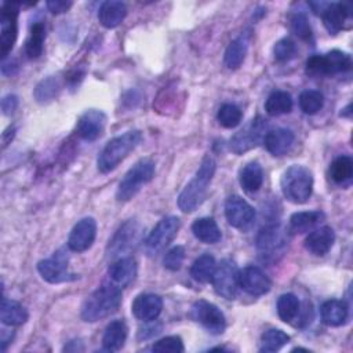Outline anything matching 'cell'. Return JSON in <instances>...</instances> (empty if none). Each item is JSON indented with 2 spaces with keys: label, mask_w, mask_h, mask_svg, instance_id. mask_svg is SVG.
Wrapping results in <instances>:
<instances>
[{
  "label": "cell",
  "mask_w": 353,
  "mask_h": 353,
  "mask_svg": "<svg viewBox=\"0 0 353 353\" xmlns=\"http://www.w3.org/2000/svg\"><path fill=\"white\" fill-rule=\"evenodd\" d=\"M320 316L324 324L330 327H339L347 320V305L339 299L325 301L320 307Z\"/></svg>",
  "instance_id": "4316f807"
},
{
  "label": "cell",
  "mask_w": 353,
  "mask_h": 353,
  "mask_svg": "<svg viewBox=\"0 0 353 353\" xmlns=\"http://www.w3.org/2000/svg\"><path fill=\"white\" fill-rule=\"evenodd\" d=\"M154 161L152 159L138 160L121 178L116 190L117 201H130L154 176Z\"/></svg>",
  "instance_id": "5b68a950"
},
{
  "label": "cell",
  "mask_w": 353,
  "mask_h": 353,
  "mask_svg": "<svg viewBox=\"0 0 353 353\" xmlns=\"http://www.w3.org/2000/svg\"><path fill=\"white\" fill-rule=\"evenodd\" d=\"M290 342V335L279 328L266 330L261 335V352H277Z\"/></svg>",
  "instance_id": "8d00e7d4"
},
{
  "label": "cell",
  "mask_w": 353,
  "mask_h": 353,
  "mask_svg": "<svg viewBox=\"0 0 353 353\" xmlns=\"http://www.w3.org/2000/svg\"><path fill=\"white\" fill-rule=\"evenodd\" d=\"M70 7H72V1H65V0H51V1H47V8L52 14H55V15L68 11Z\"/></svg>",
  "instance_id": "bcb514c9"
},
{
  "label": "cell",
  "mask_w": 353,
  "mask_h": 353,
  "mask_svg": "<svg viewBox=\"0 0 353 353\" xmlns=\"http://www.w3.org/2000/svg\"><path fill=\"white\" fill-rule=\"evenodd\" d=\"M296 52H298L296 44L290 37L280 39L273 47V57L277 62H288L296 55Z\"/></svg>",
  "instance_id": "60d3db41"
},
{
  "label": "cell",
  "mask_w": 353,
  "mask_h": 353,
  "mask_svg": "<svg viewBox=\"0 0 353 353\" xmlns=\"http://www.w3.org/2000/svg\"><path fill=\"white\" fill-rule=\"evenodd\" d=\"M106 127V114L98 109L85 110L77 120L76 131L84 141L98 139Z\"/></svg>",
  "instance_id": "ac0fdd59"
},
{
  "label": "cell",
  "mask_w": 353,
  "mask_h": 353,
  "mask_svg": "<svg viewBox=\"0 0 353 353\" xmlns=\"http://www.w3.org/2000/svg\"><path fill=\"white\" fill-rule=\"evenodd\" d=\"M325 215L323 211L313 210V211H299L294 212L290 216V232L292 233H306L313 230L324 221Z\"/></svg>",
  "instance_id": "484cf974"
},
{
  "label": "cell",
  "mask_w": 353,
  "mask_h": 353,
  "mask_svg": "<svg viewBox=\"0 0 353 353\" xmlns=\"http://www.w3.org/2000/svg\"><path fill=\"white\" fill-rule=\"evenodd\" d=\"M295 135L288 128H276L272 131H268L263 143L266 150L273 156H283L294 145Z\"/></svg>",
  "instance_id": "603a6c76"
},
{
  "label": "cell",
  "mask_w": 353,
  "mask_h": 353,
  "mask_svg": "<svg viewBox=\"0 0 353 353\" xmlns=\"http://www.w3.org/2000/svg\"><path fill=\"white\" fill-rule=\"evenodd\" d=\"M215 268H216L215 258L210 254H203L197 259H194V262L192 263L190 276L197 283H201V284L210 283L215 272Z\"/></svg>",
  "instance_id": "836d02e7"
},
{
  "label": "cell",
  "mask_w": 353,
  "mask_h": 353,
  "mask_svg": "<svg viewBox=\"0 0 353 353\" xmlns=\"http://www.w3.org/2000/svg\"><path fill=\"white\" fill-rule=\"evenodd\" d=\"M192 232L197 240L205 244H215L221 240L222 233L216 222L210 216L199 218L192 225Z\"/></svg>",
  "instance_id": "f546056e"
},
{
  "label": "cell",
  "mask_w": 353,
  "mask_h": 353,
  "mask_svg": "<svg viewBox=\"0 0 353 353\" xmlns=\"http://www.w3.org/2000/svg\"><path fill=\"white\" fill-rule=\"evenodd\" d=\"M239 182L240 186L248 192L254 193L258 192L259 188L263 183V170L258 161H250L247 163L239 174Z\"/></svg>",
  "instance_id": "4dcf8cb0"
},
{
  "label": "cell",
  "mask_w": 353,
  "mask_h": 353,
  "mask_svg": "<svg viewBox=\"0 0 353 353\" xmlns=\"http://www.w3.org/2000/svg\"><path fill=\"white\" fill-rule=\"evenodd\" d=\"M239 273L240 270L232 259H222L211 279L215 292L225 299H234L239 290Z\"/></svg>",
  "instance_id": "30bf717a"
},
{
  "label": "cell",
  "mask_w": 353,
  "mask_h": 353,
  "mask_svg": "<svg viewBox=\"0 0 353 353\" xmlns=\"http://www.w3.org/2000/svg\"><path fill=\"white\" fill-rule=\"evenodd\" d=\"M225 216L230 226L248 229L255 221V210L240 196H230L225 203Z\"/></svg>",
  "instance_id": "9a60e30c"
},
{
  "label": "cell",
  "mask_w": 353,
  "mask_h": 353,
  "mask_svg": "<svg viewBox=\"0 0 353 353\" xmlns=\"http://www.w3.org/2000/svg\"><path fill=\"white\" fill-rule=\"evenodd\" d=\"M137 273H138L137 261L130 255L114 259L108 269V274L110 280L120 288L128 287L135 280Z\"/></svg>",
  "instance_id": "ffe728a7"
},
{
  "label": "cell",
  "mask_w": 353,
  "mask_h": 353,
  "mask_svg": "<svg viewBox=\"0 0 353 353\" xmlns=\"http://www.w3.org/2000/svg\"><path fill=\"white\" fill-rule=\"evenodd\" d=\"M163 310V299L157 294H139L135 296L131 312L135 319L149 323L156 320Z\"/></svg>",
  "instance_id": "d6986e66"
},
{
  "label": "cell",
  "mask_w": 353,
  "mask_h": 353,
  "mask_svg": "<svg viewBox=\"0 0 353 353\" xmlns=\"http://www.w3.org/2000/svg\"><path fill=\"white\" fill-rule=\"evenodd\" d=\"M59 91H61V83H59L58 77L50 76V77L41 80L36 85L34 98L40 103H47V102L52 101L58 95Z\"/></svg>",
  "instance_id": "74e56055"
},
{
  "label": "cell",
  "mask_w": 353,
  "mask_h": 353,
  "mask_svg": "<svg viewBox=\"0 0 353 353\" xmlns=\"http://www.w3.org/2000/svg\"><path fill=\"white\" fill-rule=\"evenodd\" d=\"M37 272L43 280L51 284H59L79 279V274L69 270V256L62 248L55 251L52 256L40 261L37 263Z\"/></svg>",
  "instance_id": "9c48e42d"
},
{
  "label": "cell",
  "mask_w": 353,
  "mask_h": 353,
  "mask_svg": "<svg viewBox=\"0 0 353 353\" xmlns=\"http://www.w3.org/2000/svg\"><path fill=\"white\" fill-rule=\"evenodd\" d=\"M153 352H161V353H182L185 350L182 338L178 335H170L165 338L159 339L152 345Z\"/></svg>",
  "instance_id": "b9f144b4"
},
{
  "label": "cell",
  "mask_w": 353,
  "mask_h": 353,
  "mask_svg": "<svg viewBox=\"0 0 353 353\" xmlns=\"http://www.w3.org/2000/svg\"><path fill=\"white\" fill-rule=\"evenodd\" d=\"M18 108V97L14 94H8L1 99V110L6 116H11Z\"/></svg>",
  "instance_id": "f6af8a7d"
},
{
  "label": "cell",
  "mask_w": 353,
  "mask_h": 353,
  "mask_svg": "<svg viewBox=\"0 0 353 353\" xmlns=\"http://www.w3.org/2000/svg\"><path fill=\"white\" fill-rule=\"evenodd\" d=\"M183 259H185V248L182 245H175L165 252L163 258V265L167 270L176 272L181 269Z\"/></svg>",
  "instance_id": "ee69618b"
},
{
  "label": "cell",
  "mask_w": 353,
  "mask_h": 353,
  "mask_svg": "<svg viewBox=\"0 0 353 353\" xmlns=\"http://www.w3.org/2000/svg\"><path fill=\"white\" fill-rule=\"evenodd\" d=\"M280 188L288 201L303 204L310 199L313 192V174L307 167L294 164L283 172Z\"/></svg>",
  "instance_id": "277c9868"
},
{
  "label": "cell",
  "mask_w": 353,
  "mask_h": 353,
  "mask_svg": "<svg viewBox=\"0 0 353 353\" xmlns=\"http://www.w3.org/2000/svg\"><path fill=\"white\" fill-rule=\"evenodd\" d=\"M181 228V221L178 216L168 215L160 219L156 226L152 229L149 236L146 237L145 251L149 256H154L160 254L176 236Z\"/></svg>",
  "instance_id": "ba28073f"
},
{
  "label": "cell",
  "mask_w": 353,
  "mask_h": 353,
  "mask_svg": "<svg viewBox=\"0 0 353 353\" xmlns=\"http://www.w3.org/2000/svg\"><path fill=\"white\" fill-rule=\"evenodd\" d=\"M248 51V34L241 33L229 43L223 55V63L228 69H237L245 59Z\"/></svg>",
  "instance_id": "83f0119b"
},
{
  "label": "cell",
  "mask_w": 353,
  "mask_h": 353,
  "mask_svg": "<svg viewBox=\"0 0 353 353\" xmlns=\"http://www.w3.org/2000/svg\"><path fill=\"white\" fill-rule=\"evenodd\" d=\"M299 108L305 114H316L324 105V95L316 90H306L299 95Z\"/></svg>",
  "instance_id": "f35d334b"
},
{
  "label": "cell",
  "mask_w": 353,
  "mask_h": 353,
  "mask_svg": "<svg viewBox=\"0 0 353 353\" xmlns=\"http://www.w3.org/2000/svg\"><path fill=\"white\" fill-rule=\"evenodd\" d=\"M160 330H161V325H160V324H159L157 327H156V325H149V327H146V328H141L139 332H138V338H141V339L150 338V336L159 334Z\"/></svg>",
  "instance_id": "7dc6e473"
},
{
  "label": "cell",
  "mask_w": 353,
  "mask_h": 353,
  "mask_svg": "<svg viewBox=\"0 0 353 353\" xmlns=\"http://www.w3.org/2000/svg\"><path fill=\"white\" fill-rule=\"evenodd\" d=\"M128 328L123 320H113L105 328L102 336V347L106 352H117L120 350L127 339Z\"/></svg>",
  "instance_id": "d4e9b609"
},
{
  "label": "cell",
  "mask_w": 353,
  "mask_h": 353,
  "mask_svg": "<svg viewBox=\"0 0 353 353\" xmlns=\"http://www.w3.org/2000/svg\"><path fill=\"white\" fill-rule=\"evenodd\" d=\"M287 247V234L277 226L263 228L256 237V250L263 261L276 259L277 255H281Z\"/></svg>",
  "instance_id": "4fadbf2b"
},
{
  "label": "cell",
  "mask_w": 353,
  "mask_h": 353,
  "mask_svg": "<svg viewBox=\"0 0 353 353\" xmlns=\"http://www.w3.org/2000/svg\"><path fill=\"white\" fill-rule=\"evenodd\" d=\"M216 170V163L212 156L207 154L196 175L190 179V182L183 188V190L178 196V207L183 212H192L197 207L201 205V203L207 197L208 186L212 181V176Z\"/></svg>",
  "instance_id": "7a4b0ae2"
},
{
  "label": "cell",
  "mask_w": 353,
  "mask_h": 353,
  "mask_svg": "<svg viewBox=\"0 0 353 353\" xmlns=\"http://www.w3.org/2000/svg\"><path fill=\"white\" fill-rule=\"evenodd\" d=\"M121 296V288L114 283L102 284L85 298L81 305L80 317L87 323L106 319L117 312Z\"/></svg>",
  "instance_id": "6da1fadb"
},
{
  "label": "cell",
  "mask_w": 353,
  "mask_h": 353,
  "mask_svg": "<svg viewBox=\"0 0 353 353\" xmlns=\"http://www.w3.org/2000/svg\"><path fill=\"white\" fill-rule=\"evenodd\" d=\"M143 228L137 219H128L114 232L106 245V258L117 259L127 256L142 241Z\"/></svg>",
  "instance_id": "52a82bcc"
},
{
  "label": "cell",
  "mask_w": 353,
  "mask_h": 353,
  "mask_svg": "<svg viewBox=\"0 0 353 353\" xmlns=\"http://www.w3.org/2000/svg\"><path fill=\"white\" fill-rule=\"evenodd\" d=\"M7 334V331L3 328L1 330V350L4 352L6 350V347H7V345L12 341V338H14V332H12V330L8 332V335H6Z\"/></svg>",
  "instance_id": "c3c4849f"
},
{
  "label": "cell",
  "mask_w": 353,
  "mask_h": 353,
  "mask_svg": "<svg viewBox=\"0 0 353 353\" xmlns=\"http://www.w3.org/2000/svg\"><path fill=\"white\" fill-rule=\"evenodd\" d=\"M239 287L243 288V291H245L250 295L259 296L269 292L272 281L261 268L250 265L240 270Z\"/></svg>",
  "instance_id": "e0dca14e"
},
{
  "label": "cell",
  "mask_w": 353,
  "mask_h": 353,
  "mask_svg": "<svg viewBox=\"0 0 353 353\" xmlns=\"http://www.w3.org/2000/svg\"><path fill=\"white\" fill-rule=\"evenodd\" d=\"M127 15V7L123 1L106 0L99 6L98 21L106 29H113L119 26Z\"/></svg>",
  "instance_id": "cb8c5ba5"
},
{
  "label": "cell",
  "mask_w": 353,
  "mask_h": 353,
  "mask_svg": "<svg viewBox=\"0 0 353 353\" xmlns=\"http://www.w3.org/2000/svg\"><path fill=\"white\" fill-rule=\"evenodd\" d=\"M29 314L28 310L17 301L8 299L3 296L1 301V309H0V319L4 325L15 327L26 323Z\"/></svg>",
  "instance_id": "f1b7e54d"
},
{
  "label": "cell",
  "mask_w": 353,
  "mask_h": 353,
  "mask_svg": "<svg viewBox=\"0 0 353 353\" xmlns=\"http://www.w3.org/2000/svg\"><path fill=\"white\" fill-rule=\"evenodd\" d=\"M352 69V58L347 52L332 50L327 54H314L306 61V74L312 77L335 76Z\"/></svg>",
  "instance_id": "8992f818"
},
{
  "label": "cell",
  "mask_w": 353,
  "mask_h": 353,
  "mask_svg": "<svg viewBox=\"0 0 353 353\" xmlns=\"http://www.w3.org/2000/svg\"><path fill=\"white\" fill-rule=\"evenodd\" d=\"M190 319L199 324H201L210 334L221 335L226 328V319L222 310L204 299L194 302L190 307L189 313Z\"/></svg>",
  "instance_id": "8fae6325"
},
{
  "label": "cell",
  "mask_w": 353,
  "mask_h": 353,
  "mask_svg": "<svg viewBox=\"0 0 353 353\" xmlns=\"http://www.w3.org/2000/svg\"><path fill=\"white\" fill-rule=\"evenodd\" d=\"M97 237V221L92 216L80 219L69 233L68 248L73 252L87 251Z\"/></svg>",
  "instance_id": "2e32d148"
},
{
  "label": "cell",
  "mask_w": 353,
  "mask_h": 353,
  "mask_svg": "<svg viewBox=\"0 0 353 353\" xmlns=\"http://www.w3.org/2000/svg\"><path fill=\"white\" fill-rule=\"evenodd\" d=\"M330 178L338 183V185H345L350 182L353 176V160L349 156H339L336 157L328 168Z\"/></svg>",
  "instance_id": "e575fe53"
},
{
  "label": "cell",
  "mask_w": 353,
  "mask_h": 353,
  "mask_svg": "<svg viewBox=\"0 0 353 353\" xmlns=\"http://www.w3.org/2000/svg\"><path fill=\"white\" fill-rule=\"evenodd\" d=\"M350 6L345 3H328L323 10L321 19L330 34H336L350 18Z\"/></svg>",
  "instance_id": "7402d4cb"
},
{
  "label": "cell",
  "mask_w": 353,
  "mask_h": 353,
  "mask_svg": "<svg viewBox=\"0 0 353 353\" xmlns=\"http://www.w3.org/2000/svg\"><path fill=\"white\" fill-rule=\"evenodd\" d=\"M18 6L15 3H3L1 17H0V54L3 61L11 52L18 33Z\"/></svg>",
  "instance_id": "5bb4252c"
},
{
  "label": "cell",
  "mask_w": 353,
  "mask_h": 353,
  "mask_svg": "<svg viewBox=\"0 0 353 353\" xmlns=\"http://www.w3.org/2000/svg\"><path fill=\"white\" fill-rule=\"evenodd\" d=\"M341 116H342V117H350V103H349L345 109H342Z\"/></svg>",
  "instance_id": "681fc988"
},
{
  "label": "cell",
  "mask_w": 353,
  "mask_h": 353,
  "mask_svg": "<svg viewBox=\"0 0 353 353\" xmlns=\"http://www.w3.org/2000/svg\"><path fill=\"white\" fill-rule=\"evenodd\" d=\"M292 109L291 94L283 90L273 91L265 101V110L270 116H280L290 113Z\"/></svg>",
  "instance_id": "d6a6232c"
},
{
  "label": "cell",
  "mask_w": 353,
  "mask_h": 353,
  "mask_svg": "<svg viewBox=\"0 0 353 353\" xmlns=\"http://www.w3.org/2000/svg\"><path fill=\"white\" fill-rule=\"evenodd\" d=\"M266 123L261 116L252 119L243 130L236 132L229 142L230 150L236 154H243L254 148H256L265 138Z\"/></svg>",
  "instance_id": "7c38bea8"
},
{
  "label": "cell",
  "mask_w": 353,
  "mask_h": 353,
  "mask_svg": "<svg viewBox=\"0 0 353 353\" xmlns=\"http://www.w3.org/2000/svg\"><path fill=\"white\" fill-rule=\"evenodd\" d=\"M142 141L139 130H130L121 135L112 138L101 150L97 165L99 172L108 174L113 171Z\"/></svg>",
  "instance_id": "3957f363"
},
{
  "label": "cell",
  "mask_w": 353,
  "mask_h": 353,
  "mask_svg": "<svg viewBox=\"0 0 353 353\" xmlns=\"http://www.w3.org/2000/svg\"><path fill=\"white\" fill-rule=\"evenodd\" d=\"M334 243V229L330 226H321L319 229H313L307 234V237L305 239V248L316 256H323L332 248Z\"/></svg>",
  "instance_id": "44dd1931"
},
{
  "label": "cell",
  "mask_w": 353,
  "mask_h": 353,
  "mask_svg": "<svg viewBox=\"0 0 353 353\" xmlns=\"http://www.w3.org/2000/svg\"><path fill=\"white\" fill-rule=\"evenodd\" d=\"M46 40V25L43 22H34L30 26L29 36L25 43V54L30 59H36L43 54Z\"/></svg>",
  "instance_id": "1f68e13d"
},
{
  "label": "cell",
  "mask_w": 353,
  "mask_h": 353,
  "mask_svg": "<svg viewBox=\"0 0 353 353\" xmlns=\"http://www.w3.org/2000/svg\"><path fill=\"white\" fill-rule=\"evenodd\" d=\"M301 310V302L298 296L292 292H287L279 296L277 299V314L280 320L284 323H291L296 316L299 314Z\"/></svg>",
  "instance_id": "d590c367"
},
{
  "label": "cell",
  "mask_w": 353,
  "mask_h": 353,
  "mask_svg": "<svg viewBox=\"0 0 353 353\" xmlns=\"http://www.w3.org/2000/svg\"><path fill=\"white\" fill-rule=\"evenodd\" d=\"M291 30L302 40H310L312 39V28L309 25L307 17L303 12H295L290 19Z\"/></svg>",
  "instance_id": "7bdbcfd3"
},
{
  "label": "cell",
  "mask_w": 353,
  "mask_h": 353,
  "mask_svg": "<svg viewBox=\"0 0 353 353\" xmlns=\"http://www.w3.org/2000/svg\"><path fill=\"white\" fill-rule=\"evenodd\" d=\"M243 112L233 103H223L216 113V120L223 128H234L241 123Z\"/></svg>",
  "instance_id": "ab89813d"
}]
</instances>
